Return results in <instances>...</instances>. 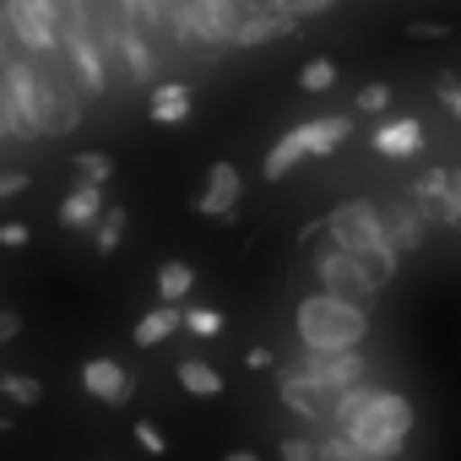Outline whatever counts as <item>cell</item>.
<instances>
[{
  "mask_svg": "<svg viewBox=\"0 0 461 461\" xmlns=\"http://www.w3.org/2000/svg\"><path fill=\"white\" fill-rule=\"evenodd\" d=\"M23 190H28V174H17V168L0 174V201H6V195H23Z\"/></svg>",
  "mask_w": 461,
  "mask_h": 461,
  "instance_id": "cell-39",
  "label": "cell"
},
{
  "mask_svg": "<svg viewBox=\"0 0 461 461\" xmlns=\"http://www.w3.org/2000/svg\"><path fill=\"white\" fill-rule=\"evenodd\" d=\"M82 82L71 77L66 55L39 60V131L44 136H71L82 125Z\"/></svg>",
  "mask_w": 461,
  "mask_h": 461,
  "instance_id": "cell-3",
  "label": "cell"
},
{
  "mask_svg": "<svg viewBox=\"0 0 461 461\" xmlns=\"http://www.w3.org/2000/svg\"><path fill=\"white\" fill-rule=\"evenodd\" d=\"M299 87H304V93H326V87H337V66H331L326 55L310 60V66L299 71Z\"/></svg>",
  "mask_w": 461,
  "mask_h": 461,
  "instance_id": "cell-26",
  "label": "cell"
},
{
  "mask_svg": "<svg viewBox=\"0 0 461 461\" xmlns=\"http://www.w3.org/2000/svg\"><path fill=\"white\" fill-rule=\"evenodd\" d=\"M23 337V315L17 310H0V348H12Z\"/></svg>",
  "mask_w": 461,
  "mask_h": 461,
  "instance_id": "cell-36",
  "label": "cell"
},
{
  "mask_svg": "<svg viewBox=\"0 0 461 461\" xmlns=\"http://www.w3.org/2000/svg\"><path fill=\"white\" fill-rule=\"evenodd\" d=\"M326 240L342 245L348 256H369V250L391 245V240H385V212H380L375 201H342V206H331V217H326Z\"/></svg>",
  "mask_w": 461,
  "mask_h": 461,
  "instance_id": "cell-4",
  "label": "cell"
},
{
  "mask_svg": "<svg viewBox=\"0 0 461 461\" xmlns=\"http://www.w3.org/2000/svg\"><path fill=\"white\" fill-rule=\"evenodd\" d=\"M315 277H321V294H337V299H358V304H369L380 288L364 277V267L342 250V245H321L315 250Z\"/></svg>",
  "mask_w": 461,
  "mask_h": 461,
  "instance_id": "cell-6",
  "label": "cell"
},
{
  "mask_svg": "<svg viewBox=\"0 0 461 461\" xmlns=\"http://www.w3.org/2000/svg\"><path fill=\"white\" fill-rule=\"evenodd\" d=\"M240 195H245L240 168H234V163H212V168H206V185L195 190V201H190V206H195L201 217H222V222H234Z\"/></svg>",
  "mask_w": 461,
  "mask_h": 461,
  "instance_id": "cell-8",
  "label": "cell"
},
{
  "mask_svg": "<svg viewBox=\"0 0 461 461\" xmlns=\"http://www.w3.org/2000/svg\"><path fill=\"white\" fill-rule=\"evenodd\" d=\"M125 12H131L152 39H163V0H125Z\"/></svg>",
  "mask_w": 461,
  "mask_h": 461,
  "instance_id": "cell-28",
  "label": "cell"
},
{
  "mask_svg": "<svg viewBox=\"0 0 461 461\" xmlns=\"http://www.w3.org/2000/svg\"><path fill=\"white\" fill-rule=\"evenodd\" d=\"M190 288H195V272H190L185 261H163V267H158V299H163V304L190 299Z\"/></svg>",
  "mask_w": 461,
  "mask_h": 461,
  "instance_id": "cell-20",
  "label": "cell"
},
{
  "mask_svg": "<svg viewBox=\"0 0 461 461\" xmlns=\"http://www.w3.org/2000/svg\"><path fill=\"white\" fill-rule=\"evenodd\" d=\"M385 212V240L396 245V250H418L423 245V234H429V212L407 195V201H391V206H380Z\"/></svg>",
  "mask_w": 461,
  "mask_h": 461,
  "instance_id": "cell-11",
  "label": "cell"
},
{
  "mask_svg": "<svg viewBox=\"0 0 461 461\" xmlns=\"http://www.w3.org/2000/svg\"><path fill=\"white\" fill-rule=\"evenodd\" d=\"M369 461H391V456H402V445H407V434H412V402L402 396V391H380L375 396V407L353 423V429H342Z\"/></svg>",
  "mask_w": 461,
  "mask_h": 461,
  "instance_id": "cell-2",
  "label": "cell"
},
{
  "mask_svg": "<svg viewBox=\"0 0 461 461\" xmlns=\"http://www.w3.org/2000/svg\"><path fill=\"white\" fill-rule=\"evenodd\" d=\"M185 331H195V337H222V315H217V310H185Z\"/></svg>",
  "mask_w": 461,
  "mask_h": 461,
  "instance_id": "cell-30",
  "label": "cell"
},
{
  "mask_svg": "<svg viewBox=\"0 0 461 461\" xmlns=\"http://www.w3.org/2000/svg\"><path fill=\"white\" fill-rule=\"evenodd\" d=\"M353 109H358V114H385V109H391V87H385V82H369V87H358Z\"/></svg>",
  "mask_w": 461,
  "mask_h": 461,
  "instance_id": "cell-29",
  "label": "cell"
},
{
  "mask_svg": "<svg viewBox=\"0 0 461 461\" xmlns=\"http://www.w3.org/2000/svg\"><path fill=\"white\" fill-rule=\"evenodd\" d=\"M174 375H179V385H185L190 396H222V375H217L212 364H201V358H185Z\"/></svg>",
  "mask_w": 461,
  "mask_h": 461,
  "instance_id": "cell-21",
  "label": "cell"
},
{
  "mask_svg": "<svg viewBox=\"0 0 461 461\" xmlns=\"http://www.w3.org/2000/svg\"><path fill=\"white\" fill-rule=\"evenodd\" d=\"M82 391L98 396V402H109V407H120V402L136 396V375L120 358H87L82 364Z\"/></svg>",
  "mask_w": 461,
  "mask_h": 461,
  "instance_id": "cell-9",
  "label": "cell"
},
{
  "mask_svg": "<svg viewBox=\"0 0 461 461\" xmlns=\"http://www.w3.org/2000/svg\"><path fill=\"white\" fill-rule=\"evenodd\" d=\"M87 6H93V0H55L60 23H77V17H87Z\"/></svg>",
  "mask_w": 461,
  "mask_h": 461,
  "instance_id": "cell-37",
  "label": "cell"
},
{
  "mask_svg": "<svg viewBox=\"0 0 461 461\" xmlns=\"http://www.w3.org/2000/svg\"><path fill=\"white\" fill-rule=\"evenodd\" d=\"M71 163H77L82 185H109V179H114V158H109V152H77Z\"/></svg>",
  "mask_w": 461,
  "mask_h": 461,
  "instance_id": "cell-23",
  "label": "cell"
},
{
  "mask_svg": "<svg viewBox=\"0 0 461 461\" xmlns=\"http://www.w3.org/2000/svg\"><path fill=\"white\" fill-rule=\"evenodd\" d=\"M0 396L17 402V407H33V402H44V380L23 375V369H0Z\"/></svg>",
  "mask_w": 461,
  "mask_h": 461,
  "instance_id": "cell-22",
  "label": "cell"
},
{
  "mask_svg": "<svg viewBox=\"0 0 461 461\" xmlns=\"http://www.w3.org/2000/svg\"><path fill=\"white\" fill-rule=\"evenodd\" d=\"M315 445H321V461H369V456L342 434V429H331V434H326V439H315Z\"/></svg>",
  "mask_w": 461,
  "mask_h": 461,
  "instance_id": "cell-25",
  "label": "cell"
},
{
  "mask_svg": "<svg viewBox=\"0 0 461 461\" xmlns=\"http://www.w3.org/2000/svg\"><path fill=\"white\" fill-rule=\"evenodd\" d=\"M0 82H6L12 98V120H17V141H39V60H17L0 66Z\"/></svg>",
  "mask_w": 461,
  "mask_h": 461,
  "instance_id": "cell-7",
  "label": "cell"
},
{
  "mask_svg": "<svg viewBox=\"0 0 461 461\" xmlns=\"http://www.w3.org/2000/svg\"><path fill=\"white\" fill-rule=\"evenodd\" d=\"M272 12H283V17H294V23H304V17H321V12H331L337 0H267Z\"/></svg>",
  "mask_w": 461,
  "mask_h": 461,
  "instance_id": "cell-27",
  "label": "cell"
},
{
  "mask_svg": "<svg viewBox=\"0 0 461 461\" xmlns=\"http://www.w3.org/2000/svg\"><path fill=\"white\" fill-rule=\"evenodd\" d=\"M28 245H33L28 222H0V250H28Z\"/></svg>",
  "mask_w": 461,
  "mask_h": 461,
  "instance_id": "cell-31",
  "label": "cell"
},
{
  "mask_svg": "<svg viewBox=\"0 0 461 461\" xmlns=\"http://www.w3.org/2000/svg\"><path fill=\"white\" fill-rule=\"evenodd\" d=\"M439 222L461 228V168H450V195H445V212H439Z\"/></svg>",
  "mask_w": 461,
  "mask_h": 461,
  "instance_id": "cell-32",
  "label": "cell"
},
{
  "mask_svg": "<svg viewBox=\"0 0 461 461\" xmlns=\"http://www.w3.org/2000/svg\"><path fill=\"white\" fill-rule=\"evenodd\" d=\"M407 33H412L418 44H445V39H450V28H445V23H429V17H423V23H412Z\"/></svg>",
  "mask_w": 461,
  "mask_h": 461,
  "instance_id": "cell-34",
  "label": "cell"
},
{
  "mask_svg": "<svg viewBox=\"0 0 461 461\" xmlns=\"http://www.w3.org/2000/svg\"><path fill=\"white\" fill-rule=\"evenodd\" d=\"M277 396H283L299 418H331V407H337V396L321 391L315 380H304L299 369H283V375H277Z\"/></svg>",
  "mask_w": 461,
  "mask_h": 461,
  "instance_id": "cell-10",
  "label": "cell"
},
{
  "mask_svg": "<svg viewBox=\"0 0 461 461\" xmlns=\"http://www.w3.org/2000/svg\"><path fill=\"white\" fill-rule=\"evenodd\" d=\"M147 109H152L158 125H185L190 120V82H158Z\"/></svg>",
  "mask_w": 461,
  "mask_h": 461,
  "instance_id": "cell-17",
  "label": "cell"
},
{
  "mask_svg": "<svg viewBox=\"0 0 461 461\" xmlns=\"http://www.w3.org/2000/svg\"><path fill=\"white\" fill-rule=\"evenodd\" d=\"M304 158H310V141H304V131L294 125V131H288V136H283V141L267 152V163H261V179H272V185H277V179H288V174H294Z\"/></svg>",
  "mask_w": 461,
  "mask_h": 461,
  "instance_id": "cell-15",
  "label": "cell"
},
{
  "mask_svg": "<svg viewBox=\"0 0 461 461\" xmlns=\"http://www.w3.org/2000/svg\"><path fill=\"white\" fill-rule=\"evenodd\" d=\"M125 222H131V212H125L120 201H114V206H109V212L98 217V228H93V250H98L104 261H109V256L120 250V240H125Z\"/></svg>",
  "mask_w": 461,
  "mask_h": 461,
  "instance_id": "cell-19",
  "label": "cell"
},
{
  "mask_svg": "<svg viewBox=\"0 0 461 461\" xmlns=\"http://www.w3.org/2000/svg\"><path fill=\"white\" fill-rule=\"evenodd\" d=\"M299 131H304V141H310V158H331V152L353 136V114H315V120H304Z\"/></svg>",
  "mask_w": 461,
  "mask_h": 461,
  "instance_id": "cell-13",
  "label": "cell"
},
{
  "mask_svg": "<svg viewBox=\"0 0 461 461\" xmlns=\"http://www.w3.org/2000/svg\"><path fill=\"white\" fill-rule=\"evenodd\" d=\"M294 369H299L304 380H315L321 391H331V396H342V391L364 385V375H369V364H364V353H358V348H353V353H321V348H304Z\"/></svg>",
  "mask_w": 461,
  "mask_h": 461,
  "instance_id": "cell-5",
  "label": "cell"
},
{
  "mask_svg": "<svg viewBox=\"0 0 461 461\" xmlns=\"http://www.w3.org/2000/svg\"><path fill=\"white\" fill-rule=\"evenodd\" d=\"M294 326H299V342H304V348L353 353V348L369 337V304L337 299V294H310V299H299Z\"/></svg>",
  "mask_w": 461,
  "mask_h": 461,
  "instance_id": "cell-1",
  "label": "cell"
},
{
  "mask_svg": "<svg viewBox=\"0 0 461 461\" xmlns=\"http://www.w3.org/2000/svg\"><path fill=\"white\" fill-rule=\"evenodd\" d=\"M136 445H141V450H152V456H163V450H168V439H163L147 418H136Z\"/></svg>",
  "mask_w": 461,
  "mask_h": 461,
  "instance_id": "cell-35",
  "label": "cell"
},
{
  "mask_svg": "<svg viewBox=\"0 0 461 461\" xmlns=\"http://www.w3.org/2000/svg\"><path fill=\"white\" fill-rule=\"evenodd\" d=\"M250 369H272V348H250Z\"/></svg>",
  "mask_w": 461,
  "mask_h": 461,
  "instance_id": "cell-40",
  "label": "cell"
},
{
  "mask_svg": "<svg viewBox=\"0 0 461 461\" xmlns=\"http://www.w3.org/2000/svg\"><path fill=\"white\" fill-rule=\"evenodd\" d=\"M375 396H380V385H353V391H342L337 407H331V429H353V423L375 407Z\"/></svg>",
  "mask_w": 461,
  "mask_h": 461,
  "instance_id": "cell-18",
  "label": "cell"
},
{
  "mask_svg": "<svg viewBox=\"0 0 461 461\" xmlns=\"http://www.w3.org/2000/svg\"><path fill=\"white\" fill-rule=\"evenodd\" d=\"M179 326H185V310H179V304H158V310H147V315L136 321L131 342H136V348H158V342H168Z\"/></svg>",
  "mask_w": 461,
  "mask_h": 461,
  "instance_id": "cell-16",
  "label": "cell"
},
{
  "mask_svg": "<svg viewBox=\"0 0 461 461\" xmlns=\"http://www.w3.org/2000/svg\"><path fill=\"white\" fill-rule=\"evenodd\" d=\"M375 152H380V158H418V152H423V125H418L412 114L385 120V125L375 131Z\"/></svg>",
  "mask_w": 461,
  "mask_h": 461,
  "instance_id": "cell-12",
  "label": "cell"
},
{
  "mask_svg": "<svg viewBox=\"0 0 461 461\" xmlns=\"http://www.w3.org/2000/svg\"><path fill=\"white\" fill-rule=\"evenodd\" d=\"M12 429H17V423H12V418H6V412H0V434H12Z\"/></svg>",
  "mask_w": 461,
  "mask_h": 461,
  "instance_id": "cell-42",
  "label": "cell"
},
{
  "mask_svg": "<svg viewBox=\"0 0 461 461\" xmlns=\"http://www.w3.org/2000/svg\"><path fill=\"white\" fill-rule=\"evenodd\" d=\"M439 104L461 120V82H439Z\"/></svg>",
  "mask_w": 461,
  "mask_h": 461,
  "instance_id": "cell-38",
  "label": "cell"
},
{
  "mask_svg": "<svg viewBox=\"0 0 461 461\" xmlns=\"http://www.w3.org/2000/svg\"><path fill=\"white\" fill-rule=\"evenodd\" d=\"M104 212H109L104 206V185H71L66 201H60V222L66 228H98Z\"/></svg>",
  "mask_w": 461,
  "mask_h": 461,
  "instance_id": "cell-14",
  "label": "cell"
},
{
  "mask_svg": "<svg viewBox=\"0 0 461 461\" xmlns=\"http://www.w3.org/2000/svg\"><path fill=\"white\" fill-rule=\"evenodd\" d=\"M17 60H33V55L23 50V39L12 28V12H6V0H0V66H17Z\"/></svg>",
  "mask_w": 461,
  "mask_h": 461,
  "instance_id": "cell-24",
  "label": "cell"
},
{
  "mask_svg": "<svg viewBox=\"0 0 461 461\" xmlns=\"http://www.w3.org/2000/svg\"><path fill=\"white\" fill-rule=\"evenodd\" d=\"M283 461H321V445L315 439H283Z\"/></svg>",
  "mask_w": 461,
  "mask_h": 461,
  "instance_id": "cell-33",
  "label": "cell"
},
{
  "mask_svg": "<svg viewBox=\"0 0 461 461\" xmlns=\"http://www.w3.org/2000/svg\"><path fill=\"white\" fill-rule=\"evenodd\" d=\"M222 461H261V456H256V450H228Z\"/></svg>",
  "mask_w": 461,
  "mask_h": 461,
  "instance_id": "cell-41",
  "label": "cell"
}]
</instances>
